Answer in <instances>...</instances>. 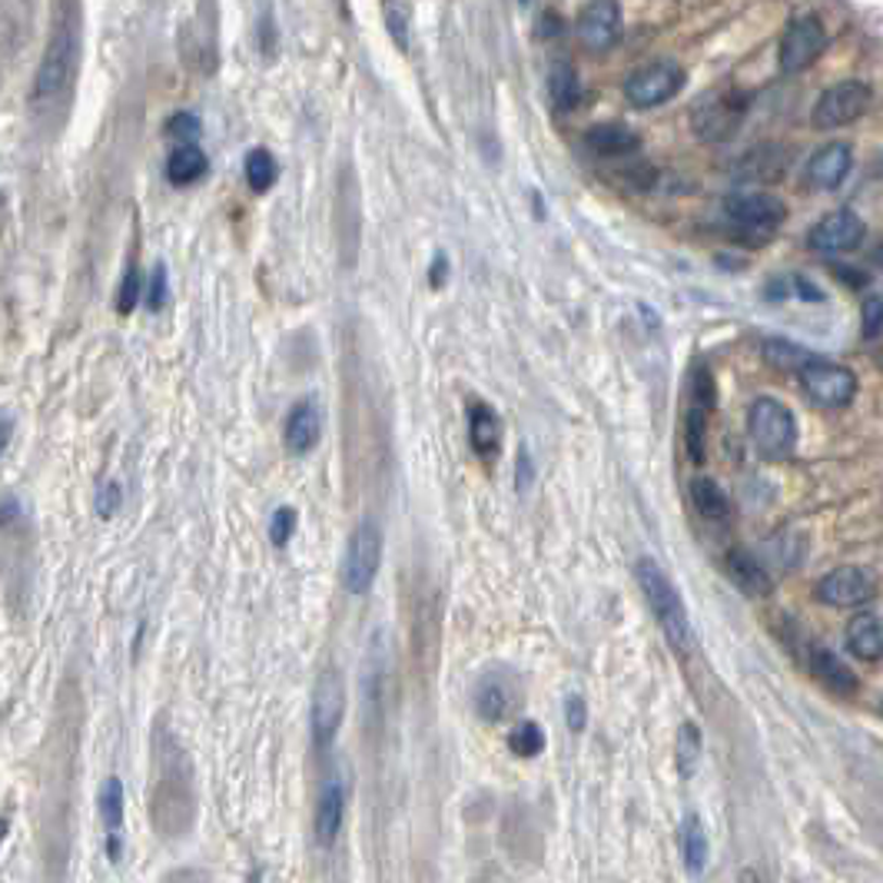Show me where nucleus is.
Returning <instances> with one entry per match:
<instances>
[{
  "instance_id": "1",
  "label": "nucleus",
  "mask_w": 883,
  "mask_h": 883,
  "mask_svg": "<svg viewBox=\"0 0 883 883\" xmlns=\"http://www.w3.org/2000/svg\"><path fill=\"white\" fill-rule=\"evenodd\" d=\"M635 582L645 595V605L651 608L664 642L677 651L687 655L694 648V627L687 618V608L681 601V592L674 588V582L668 579L664 568L655 558H638L635 561Z\"/></svg>"
},
{
  "instance_id": "2",
  "label": "nucleus",
  "mask_w": 883,
  "mask_h": 883,
  "mask_svg": "<svg viewBox=\"0 0 883 883\" xmlns=\"http://www.w3.org/2000/svg\"><path fill=\"white\" fill-rule=\"evenodd\" d=\"M721 213H724L731 236L744 246L771 242L787 220L784 200L768 194V189H741V194H731L724 200Z\"/></svg>"
},
{
  "instance_id": "3",
  "label": "nucleus",
  "mask_w": 883,
  "mask_h": 883,
  "mask_svg": "<svg viewBox=\"0 0 883 883\" xmlns=\"http://www.w3.org/2000/svg\"><path fill=\"white\" fill-rule=\"evenodd\" d=\"M747 435L754 442V449L768 462H781L794 452L797 446V422L794 412L771 396L754 399L747 409Z\"/></svg>"
},
{
  "instance_id": "4",
  "label": "nucleus",
  "mask_w": 883,
  "mask_h": 883,
  "mask_svg": "<svg viewBox=\"0 0 883 883\" xmlns=\"http://www.w3.org/2000/svg\"><path fill=\"white\" fill-rule=\"evenodd\" d=\"M74 74H77V34L71 21H60L40 57V67L34 77V103H53L57 97H63L74 84Z\"/></svg>"
},
{
  "instance_id": "5",
  "label": "nucleus",
  "mask_w": 883,
  "mask_h": 883,
  "mask_svg": "<svg viewBox=\"0 0 883 883\" xmlns=\"http://www.w3.org/2000/svg\"><path fill=\"white\" fill-rule=\"evenodd\" d=\"M383 528H378L375 519H362L349 542H346V555H343V568H339V579H343V588L349 595H365L372 585H375V575L378 568H383Z\"/></svg>"
},
{
  "instance_id": "6",
  "label": "nucleus",
  "mask_w": 883,
  "mask_h": 883,
  "mask_svg": "<svg viewBox=\"0 0 883 883\" xmlns=\"http://www.w3.org/2000/svg\"><path fill=\"white\" fill-rule=\"evenodd\" d=\"M346 718V681L339 668H326L315 677L312 687V705H309V727H312V744L326 750Z\"/></svg>"
},
{
  "instance_id": "7",
  "label": "nucleus",
  "mask_w": 883,
  "mask_h": 883,
  "mask_svg": "<svg viewBox=\"0 0 883 883\" xmlns=\"http://www.w3.org/2000/svg\"><path fill=\"white\" fill-rule=\"evenodd\" d=\"M800 386L807 393V399L813 406H824V409H844L847 402H854L857 396V378L850 369L837 365V362H828V359H817L810 356L804 365H800Z\"/></svg>"
},
{
  "instance_id": "8",
  "label": "nucleus",
  "mask_w": 883,
  "mask_h": 883,
  "mask_svg": "<svg viewBox=\"0 0 883 883\" xmlns=\"http://www.w3.org/2000/svg\"><path fill=\"white\" fill-rule=\"evenodd\" d=\"M747 113V103L734 90L708 94L691 113V126L705 144H724L737 134V126Z\"/></svg>"
},
{
  "instance_id": "9",
  "label": "nucleus",
  "mask_w": 883,
  "mask_h": 883,
  "mask_svg": "<svg viewBox=\"0 0 883 883\" xmlns=\"http://www.w3.org/2000/svg\"><path fill=\"white\" fill-rule=\"evenodd\" d=\"M684 87V71H681V63L674 60H651L645 63V67H638L635 74H631L624 80V97L648 110V107H661L668 100H674Z\"/></svg>"
},
{
  "instance_id": "10",
  "label": "nucleus",
  "mask_w": 883,
  "mask_h": 883,
  "mask_svg": "<svg viewBox=\"0 0 883 883\" xmlns=\"http://www.w3.org/2000/svg\"><path fill=\"white\" fill-rule=\"evenodd\" d=\"M867 107H870V87L863 80H844L817 97L810 120L817 130H837V126L860 120Z\"/></svg>"
},
{
  "instance_id": "11",
  "label": "nucleus",
  "mask_w": 883,
  "mask_h": 883,
  "mask_svg": "<svg viewBox=\"0 0 883 883\" xmlns=\"http://www.w3.org/2000/svg\"><path fill=\"white\" fill-rule=\"evenodd\" d=\"M828 50V30L817 17H794L781 37L778 63L784 74H804Z\"/></svg>"
},
{
  "instance_id": "12",
  "label": "nucleus",
  "mask_w": 883,
  "mask_h": 883,
  "mask_svg": "<svg viewBox=\"0 0 883 883\" xmlns=\"http://www.w3.org/2000/svg\"><path fill=\"white\" fill-rule=\"evenodd\" d=\"M876 579L860 564H841L817 582V601L831 608H860L873 601Z\"/></svg>"
},
{
  "instance_id": "13",
  "label": "nucleus",
  "mask_w": 883,
  "mask_h": 883,
  "mask_svg": "<svg viewBox=\"0 0 883 883\" xmlns=\"http://www.w3.org/2000/svg\"><path fill=\"white\" fill-rule=\"evenodd\" d=\"M863 236L867 226L854 210H834L810 229L807 242L810 249L824 252V257H841V252H854L863 242Z\"/></svg>"
},
{
  "instance_id": "14",
  "label": "nucleus",
  "mask_w": 883,
  "mask_h": 883,
  "mask_svg": "<svg viewBox=\"0 0 883 883\" xmlns=\"http://www.w3.org/2000/svg\"><path fill=\"white\" fill-rule=\"evenodd\" d=\"M346 800H349L346 774L329 771V774L323 778V787H320V797H315V810H312V831H315V841H320L323 847L336 844V837H339V831H343Z\"/></svg>"
},
{
  "instance_id": "15",
  "label": "nucleus",
  "mask_w": 883,
  "mask_h": 883,
  "mask_svg": "<svg viewBox=\"0 0 883 883\" xmlns=\"http://www.w3.org/2000/svg\"><path fill=\"white\" fill-rule=\"evenodd\" d=\"M621 34H624V17H621L618 0H588L579 17L582 43L595 53H608L618 47Z\"/></svg>"
},
{
  "instance_id": "16",
  "label": "nucleus",
  "mask_w": 883,
  "mask_h": 883,
  "mask_svg": "<svg viewBox=\"0 0 883 883\" xmlns=\"http://www.w3.org/2000/svg\"><path fill=\"white\" fill-rule=\"evenodd\" d=\"M787 163H791L787 147H781V144H757V147H750L734 163V179L737 183H757V186L778 183L787 173Z\"/></svg>"
},
{
  "instance_id": "17",
  "label": "nucleus",
  "mask_w": 883,
  "mask_h": 883,
  "mask_svg": "<svg viewBox=\"0 0 883 883\" xmlns=\"http://www.w3.org/2000/svg\"><path fill=\"white\" fill-rule=\"evenodd\" d=\"M519 705V687L509 674H485L475 687V714L485 724H498L512 714V708Z\"/></svg>"
},
{
  "instance_id": "18",
  "label": "nucleus",
  "mask_w": 883,
  "mask_h": 883,
  "mask_svg": "<svg viewBox=\"0 0 883 883\" xmlns=\"http://www.w3.org/2000/svg\"><path fill=\"white\" fill-rule=\"evenodd\" d=\"M854 166V150L844 140H831L807 160V183L813 189H837Z\"/></svg>"
},
{
  "instance_id": "19",
  "label": "nucleus",
  "mask_w": 883,
  "mask_h": 883,
  "mask_svg": "<svg viewBox=\"0 0 883 883\" xmlns=\"http://www.w3.org/2000/svg\"><path fill=\"white\" fill-rule=\"evenodd\" d=\"M323 435V412L312 399H302L289 409L286 415V428H283V442L293 456H309L315 446H320Z\"/></svg>"
},
{
  "instance_id": "20",
  "label": "nucleus",
  "mask_w": 883,
  "mask_h": 883,
  "mask_svg": "<svg viewBox=\"0 0 883 883\" xmlns=\"http://www.w3.org/2000/svg\"><path fill=\"white\" fill-rule=\"evenodd\" d=\"M469 446L485 462H492L498 456V449H501V419L482 399L469 402Z\"/></svg>"
},
{
  "instance_id": "21",
  "label": "nucleus",
  "mask_w": 883,
  "mask_h": 883,
  "mask_svg": "<svg viewBox=\"0 0 883 883\" xmlns=\"http://www.w3.org/2000/svg\"><path fill=\"white\" fill-rule=\"evenodd\" d=\"M807 668H810V674L824 684L831 694H837V698H850V694H857V687H860V681H857V674L847 668V661L844 658H837L834 651H828V648H810L807 651Z\"/></svg>"
},
{
  "instance_id": "22",
  "label": "nucleus",
  "mask_w": 883,
  "mask_h": 883,
  "mask_svg": "<svg viewBox=\"0 0 883 883\" xmlns=\"http://www.w3.org/2000/svg\"><path fill=\"white\" fill-rule=\"evenodd\" d=\"M724 572L731 579V585L750 598H764L771 592V575H768V568L757 561L750 551L744 548H731L724 555Z\"/></svg>"
},
{
  "instance_id": "23",
  "label": "nucleus",
  "mask_w": 883,
  "mask_h": 883,
  "mask_svg": "<svg viewBox=\"0 0 883 883\" xmlns=\"http://www.w3.org/2000/svg\"><path fill=\"white\" fill-rule=\"evenodd\" d=\"M585 147H588V153H595L601 160H618L627 153H638L642 137L624 123H595L585 134Z\"/></svg>"
},
{
  "instance_id": "24",
  "label": "nucleus",
  "mask_w": 883,
  "mask_h": 883,
  "mask_svg": "<svg viewBox=\"0 0 883 883\" xmlns=\"http://www.w3.org/2000/svg\"><path fill=\"white\" fill-rule=\"evenodd\" d=\"M100 820L107 834V854L110 860H120V831H123V784L120 778H107L100 787Z\"/></svg>"
},
{
  "instance_id": "25",
  "label": "nucleus",
  "mask_w": 883,
  "mask_h": 883,
  "mask_svg": "<svg viewBox=\"0 0 883 883\" xmlns=\"http://www.w3.org/2000/svg\"><path fill=\"white\" fill-rule=\"evenodd\" d=\"M847 648L860 661L883 658V614H860L847 624Z\"/></svg>"
},
{
  "instance_id": "26",
  "label": "nucleus",
  "mask_w": 883,
  "mask_h": 883,
  "mask_svg": "<svg viewBox=\"0 0 883 883\" xmlns=\"http://www.w3.org/2000/svg\"><path fill=\"white\" fill-rule=\"evenodd\" d=\"M708 857H711V844H708V831L701 824L698 813H687L684 824H681V860H684V870L691 876H701L705 867H708Z\"/></svg>"
},
{
  "instance_id": "27",
  "label": "nucleus",
  "mask_w": 883,
  "mask_h": 883,
  "mask_svg": "<svg viewBox=\"0 0 883 883\" xmlns=\"http://www.w3.org/2000/svg\"><path fill=\"white\" fill-rule=\"evenodd\" d=\"M548 97L558 110H575L582 97V80L572 60H555L548 71Z\"/></svg>"
},
{
  "instance_id": "28",
  "label": "nucleus",
  "mask_w": 883,
  "mask_h": 883,
  "mask_svg": "<svg viewBox=\"0 0 883 883\" xmlns=\"http://www.w3.org/2000/svg\"><path fill=\"white\" fill-rule=\"evenodd\" d=\"M691 501L708 522H724L731 515V498L727 492L714 482V478H694L691 482Z\"/></svg>"
},
{
  "instance_id": "29",
  "label": "nucleus",
  "mask_w": 883,
  "mask_h": 883,
  "mask_svg": "<svg viewBox=\"0 0 883 883\" xmlns=\"http://www.w3.org/2000/svg\"><path fill=\"white\" fill-rule=\"evenodd\" d=\"M383 684H386V651L375 648L365 661V677H362V694H365V714L372 718V724H378L383 718Z\"/></svg>"
},
{
  "instance_id": "30",
  "label": "nucleus",
  "mask_w": 883,
  "mask_h": 883,
  "mask_svg": "<svg viewBox=\"0 0 883 883\" xmlns=\"http://www.w3.org/2000/svg\"><path fill=\"white\" fill-rule=\"evenodd\" d=\"M207 166H210V160L197 144H179L166 160V176H170V183L183 186V183L200 179L207 173Z\"/></svg>"
},
{
  "instance_id": "31",
  "label": "nucleus",
  "mask_w": 883,
  "mask_h": 883,
  "mask_svg": "<svg viewBox=\"0 0 883 883\" xmlns=\"http://www.w3.org/2000/svg\"><path fill=\"white\" fill-rule=\"evenodd\" d=\"M711 406L691 402L687 415H684V446L691 462H705V449H708V419H711Z\"/></svg>"
},
{
  "instance_id": "32",
  "label": "nucleus",
  "mask_w": 883,
  "mask_h": 883,
  "mask_svg": "<svg viewBox=\"0 0 883 883\" xmlns=\"http://www.w3.org/2000/svg\"><path fill=\"white\" fill-rule=\"evenodd\" d=\"M674 761H677V774L681 778H691L694 771H698V761H701V727L694 724V721H684L677 727Z\"/></svg>"
},
{
  "instance_id": "33",
  "label": "nucleus",
  "mask_w": 883,
  "mask_h": 883,
  "mask_svg": "<svg viewBox=\"0 0 883 883\" xmlns=\"http://www.w3.org/2000/svg\"><path fill=\"white\" fill-rule=\"evenodd\" d=\"M276 176H279V166H276V160H273L270 150H249V157H246V179H249L252 189H257V194H266V189L276 183Z\"/></svg>"
},
{
  "instance_id": "34",
  "label": "nucleus",
  "mask_w": 883,
  "mask_h": 883,
  "mask_svg": "<svg viewBox=\"0 0 883 883\" xmlns=\"http://www.w3.org/2000/svg\"><path fill=\"white\" fill-rule=\"evenodd\" d=\"M509 750L515 757H538L545 750V731L538 721H519L509 731Z\"/></svg>"
},
{
  "instance_id": "35",
  "label": "nucleus",
  "mask_w": 883,
  "mask_h": 883,
  "mask_svg": "<svg viewBox=\"0 0 883 883\" xmlns=\"http://www.w3.org/2000/svg\"><path fill=\"white\" fill-rule=\"evenodd\" d=\"M764 359L778 369H787V372H800V365L810 359V352H804L800 346L787 343V339H768L764 343Z\"/></svg>"
},
{
  "instance_id": "36",
  "label": "nucleus",
  "mask_w": 883,
  "mask_h": 883,
  "mask_svg": "<svg viewBox=\"0 0 883 883\" xmlns=\"http://www.w3.org/2000/svg\"><path fill=\"white\" fill-rule=\"evenodd\" d=\"M296 522H299V515H296V509H289V505H279V509L273 512V519H270V538H273L276 548H286L289 545V538L296 532Z\"/></svg>"
},
{
  "instance_id": "37",
  "label": "nucleus",
  "mask_w": 883,
  "mask_h": 883,
  "mask_svg": "<svg viewBox=\"0 0 883 883\" xmlns=\"http://www.w3.org/2000/svg\"><path fill=\"white\" fill-rule=\"evenodd\" d=\"M200 130H203V123H200L197 113H176V116L166 123V134H170L173 140H179V144H197Z\"/></svg>"
},
{
  "instance_id": "38",
  "label": "nucleus",
  "mask_w": 883,
  "mask_h": 883,
  "mask_svg": "<svg viewBox=\"0 0 883 883\" xmlns=\"http://www.w3.org/2000/svg\"><path fill=\"white\" fill-rule=\"evenodd\" d=\"M137 299H140V273H137V266L130 263V270H126V276H123L120 296H116V312H120V315H130L134 306H137Z\"/></svg>"
},
{
  "instance_id": "39",
  "label": "nucleus",
  "mask_w": 883,
  "mask_h": 883,
  "mask_svg": "<svg viewBox=\"0 0 883 883\" xmlns=\"http://www.w3.org/2000/svg\"><path fill=\"white\" fill-rule=\"evenodd\" d=\"M863 339H876L880 333H883V299H876V296H870V299H863Z\"/></svg>"
},
{
  "instance_id": "40",
  "label": "nucleus",
  "mask_w": 883,
  "mask_h": 883,
  "mask_svg": "<svg viewBox=\"0 0 883 883\" xmlns=\"http://www.w3.org/2000/svg\"><path fill=\"white\" fill-rule=\"evenodd\" d=\"M585 721H588V708H585V698L572 694V698L564 701V724L572 734H582L585 731Z\"/></svg>"
},
{
  "instance_id": "41",
  "label": "nucleus",
  "mask_w": 883,
  "mask_h": 883,
  "mask_svg": "<svg viewBox=\"0 0 883 883\" xmlns=\"http://www.w3.org/2000/svg\"><path fill=\"white\" fill-rule=\"evenodd\" d=\"M389 34L396 37L399 50H409V14L402 4L389 8Z\"/></svg>"
},
{
  "instance_id": "42",
  "label": "nucleus",
  "mask_w": 883,
  "mask_h": 883,
  "mask_svg": "<svg viewBox=\"0 0 883 883\" xmlns=\"http://www.w3.org/2000/svg\"><path fill=\"white\" fill-rule=\"evenodd\" d=\"M120 498H123V495H120V485H116V482H107V485L97 492V515H100V519H110V515L120 509Z\"/></svg>"
},
{
  "instance_id": "43",
  "label": "nucleus",
  "mask_w": 883,
  "mask_h": 883,
  "mask_svg": "<svg viewBox=\"0 0 883 883\" xmlns=\"http://www.w3.org/2000/svg\"><path fill=\"white\" fill-rule=\"evenodd\" d=\"M147 306H150L153 312L166 306V266H163V263H157V270H153V283H150Z\"/></svg>"
},
{
  "instance_id": "44",
  "label": "nucleus",
  "mask_w": 883,
  "mask_h": 883,
  "mask_svg": "<svg viewBox=\"0 0 883 883\" xmlns=\"http://www.w3.org/2000/svg\"><path fill=\"white\" fill-rule=\"evenodd\" d=\"M737 883H768V880H764V873L757 870V867H744L741 876H737Z\"/></svg>"
},
{
  "instance_id": "45",
  "label": "nucleus",
  "mask_w": 883,
  "mask_h": 883,
  "mask_svg": "<svg viewBox=\"0 0 883 883\" xmlns=\"http://www.w3.org/2000/svg\"><path fill=\"white\" fill-rule=\"evenodd\" d=\"M446 266H449L446 257H442V252H438V257H435V266H432V286H442V273H446Z\"/></svg>"
},
{
  "instance_id": "46",
  "label": "nucleus",
  "mask_w": 883,
  "mask_h": 883,
  "mask_svg": "<svg viewBox=\"0 0 883 883\" xmlns=\"http://www.w3.org/2000/svg\"><path fill=\"white\" fill-rule=\"evenodd\" d=\"M11 432H14V422H11V415H4V449L11 446Z\"/></svg>"
},
{
  "instance_id": "47",
  "label": "nucleus",
  "mask_w": 883,
  "mask_h": 883,
  "mask_svg": "<svg viewBox=\"0 0 883 883\" xmlns=\"http://www.w3.org/2000/svg\"><path fill=\"white\" fill-rule=\"evenodd\" d=\"M880 714H883V701H880Z\"/></svg>"
},
{
  "instance_id": "48",
  "label": "nucleus",
  "mask_w": 883,
  "mask_h": 883,
  "mask_svg": "<svg viewBox=\"0 0 883 883\" xmlns=\"http://www.w3.org/2000/svg\"><path fill=\"white\" fill-rule=\"evenodd\" d=\"M522 4H528V0H522Z\"/></svg>"
}]
</instances>
